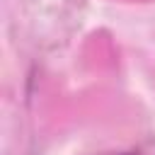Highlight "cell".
I'll use <instances>...</instances> for the list:
<instances>
[{"instance_id":"6da1fadb","label":"cell","mask_w":155,"mask_h":155,"mask_svg":"<svg viewBox=\"0 0 155 155\" xmlns=\"http://www.w3.org/2000/svg\"><path fill=\"white\" fill-rule=\"evenodd\" d=\"M121 155H140V153H121Z\"/></svg>"}]
</instances>
